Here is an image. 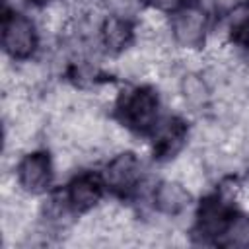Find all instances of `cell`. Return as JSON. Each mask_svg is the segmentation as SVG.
Segmentation results:
<instances>
[{
	"instance_id": "cell-10",
	"label": "cell",
	"mask_w": 249,
	"mask_h": 249,
	"mask_svg": "<svg viewBox=\"0 0 249 249\" xmlns=\"http://www.w3.org/2000/svg\"><path fill=\"white\" fill-rule=\"evenodd\" d=\"M97 33H99V41H101V45L105 47L107 53L123 54L132 47L136 27H134V23L130 21L128 16L113 14V16H107L99 23Z\"/></svg>"
},
{
	"instance_id": "cell-6",
	"label": "cell",
	"mask_w": 249,
	"mask_h": 249,
	"mask_svg": "<svg viewBox=\"0 0 249 249\" xmlns=\"http://www.w3.org/2000/svg\"><path fill=\"white\" fill-rule=\"evenodd\" d=\"M233 214L235 212L224 195L216 193L202 198L195 216V235L200 237L202 241L218 243Z\"/></svg>"
},
{
	"instance_id": "cell-12",
	"label": "cell",
	"mask_w": 249,
	"mask_h": 249,
	"mask_svg": "<svg viewBox=\"0 0 249 249\" xmlns=\"http://www.w3.org/2000/svg\"><path fill=\"white\" fill-rule=\"evenodd\" d=\"M179 91H181L185 103L191 105V107H196V109L204 107L208 103V99H210V88H208L206 80L202 76L195 74V72L185 74L181 78Z\"/></svg>"
},
{
	"instance_id": "cell-15",
	"label": "cell",
	"mask_w": 249,
	"mask_h": 249,
	"mask_svg": "<svg viewBox=\"0 0 249 249\" xmlns=\"http://www.w3.org/2000/svg\"><path fill=\"white\" fill-rule=\"evenodd\" d=\"M25 2L35 8H49L51 4H54V0H25Z\"/></svg>"
},
{
	"instance_id": "cell-14",
	"label": "cell",
	"mask_w": 249,
	"mask_h": 249,
	"mask_svg": "<svg viewBox=\"0 0 249 249\" xmlns=\"http://www.w3.org/2000/svg\"><path fill=\"white\" fill-rule=\"evenodd\" d=\"M152 2V8L158 10V12H175L179 10L181 6H185L189 0H150Z\"/></svg>"
},
{
	"instance_id": "cell-5",
	"label": "cell",
	"mask_w": 249,
	"mask_h": 249,
	"mask_svg": "<svg viewBox=\"0 0 249 249\" xmlns=\"http://www.w3.org/2000/svg\"><path fill=\"white\" fill-rule=\"evenodd\" d=\"M101 177L111 193L126 196L134 193L142 183V161L134 152L123 150L105 163Z\"/></svg>"
},
{
	"instance_id": "cell-3",
	"label": "cell",
	"mask_w": 249,
	"mask_h": 249,
	"mask_svg": "<svg viewBox=\"0 0 249 249\" xmlns=\"http://www.w3.org/2000/svg\"><path fill=\"white\" fill-rule=\"evenodd\" d=\"M169 33L175 45L187 51H195L206 43L208 37V14L202 6L187 2L171 14Z\"/></svg>"
},
{
	"instance_id": "cell-8",
	"label": "cell",
	"mask_w": 249,
	"mask_h": 249,
	"mask_svg": "<svg viewBox=\"0 0 249 249\" xmlns=\"http://www.w3.org/2000/svg\"><path fill=\"white\" fill-rule=\"evenodd\" d=\"M105 189L107 187L101 175L93 171H84V173L74 175L68 181L64 189V196L70 208L74 210V214H84V212H91L101 202Z\"/></svg>"
},
{
	"instance_id": "cell-2",
	"label": "cell",
	"mask_w": 249,
	"mask_h": 249,
	"mask_svg": "<svg viewBox=\"0 0 249 249\" xmlns=\"http://www.w3.org/2000/svg\"><path fill=\"white\" fill-rule=\"evenodd\" d=\"M39 47V31L31 18L6 10L2 16V49L16 62H27Z\"/></svg>"
},
{
	"instance_id": "cell-11",
	"label": "cell",
	"mask_w": 249,
	"mask_h": 249,
	"mask_svg": "<svg viewBox=\"0 0 249 249\" xmlns=\"http://www.w3.org/2000/svg\"><path fill=\"white\" fill-rule=\"evenodd\" d=\"M226 33L231 43L249 53V2H239L231 8L226 19Z\"/></svg>"
},
{
	"instance_id": "cell-9",
	"label": "cell",
	"mask_w": 249,
	"mask_h": 249,
	"mask_svg": "<svg viewBox=\"0 0 249 249\" xmlns=\"http://www.w3.org/2000/svg\"><path fill=\"white\" fill-rule=\"evenodd\" d=\"M150 198H152V206L156 212L173 218V216H179L181 212H185L189 208L193 195L183 181L161 179L152 187Z\"/></svg>"
},
{
	"instance_id": "cell-4",
	"label": "cell",
	"mask_w": 249,
	"mask_h": 249,
	"mask_svg": "<svg viewBox=\"0 0 249 249\" xmlns=\"http://www.w3.org/2000/svg\"><path fill=\"white\" fill-rule=\"evenodd\" d=\"M54 177V163L49 152L45 150H33L21 156L16 163V185L21 193L29 196L45 195L51 189Z\"/></svg>"
},
{
	"instance_id": "cell-7",
	"label": "cell",
	"mask_w": 249,
	"mask_h": 249,
	"mask_svg": "<svg viewBox=\"0 0 249 249\" xmlns=\"http://www.w3.org/2000/svg\"><path fill=\"white\" fill-rule=\"evenodd\" d=\"M189 126L181 117L169 115L156 123L152 128V154L158 161H169L187 144Z\"/></svg>"
},
{
	"instance_id": "cell-13",
	"label": "cell",
	"mask_w": 249,
	"mask_h": 249,
	"mask_svg": "<svg viewBox=\"0 0 249 249\" xmlns=\"http://www.w3.org/2000/svg\"><path fill=\"white\" fill-rule=\"evenodd\" d=\"M216 245H222V247H249V214L235 212Z\"/></svg>"
},
{
	"instance_id": "cell-1",
	"label": "cell",
	"mask_w": 249,
	"mask_h": 249,
	"mask_svg": "<svg viewBox=\"0 0 249 249\" xmlns=\"http://www.w3.org/2000/svg\"><path fill=\"white\" fill-rule=\"evenodd\" d=\"M158 93L150 86H136L126 91H123L115 103V113L119 119V124H123L126 130L144 134L152 132L158 117Z\"/></svg>"
}]
</instances>
